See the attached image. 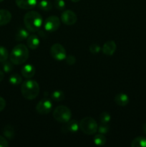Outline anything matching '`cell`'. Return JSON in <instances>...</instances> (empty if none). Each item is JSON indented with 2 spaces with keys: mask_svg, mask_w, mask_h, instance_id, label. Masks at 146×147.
<instances>
[{
  "mask_svg": "<svg viewBox=\"0 0 146 147\" xmlns=\"http://www.w3.org/2000/svg\"><path fill=\"white\" fill-rule=\"evenodd\" d=\"M90 49V53H92V54H97V53H100V51L101 50V47L97 43H92L91 45L89 47Z\"/></svg>",
  "mask_w": 146,
  "mask_h": 147,
  "instance_id": "cell-28",
  "label": "cell"
},
{
  "mask_svg": "<svg viewBox=\"0 0 146 147\" xmlns=\"http://www.w3.org/2000/svg\"><path fill=\"white\" fill-rule=\"evenodd\" d=\"M39 9L44 11H49L52 9V4L48 0H41L37 4Z\"/></svg>",
  "mask_w": 146,
  "mask_h": 147,
  "instance_id": "cell-21",
  "label": "cell"
},
{
  "mask_svg": "<svg viewBox=\"0 0 146 147\" xmlns=\"http://www.w3.org/2000/svg\"><path fill=\"white\" fill-rule=\"evenodd\" d=\"M66 63L69 65H73L74 63H76V58L74 55H67L65 57Z\"/></svg>",
  "mask_w": 146,
  "mask_h": 147,
  "instance_id": "cell-30",
  "label": "cell"
},
{
  "mask_svg": "<svg viewBox=\"0 0 146 147\" xmlns=\"http://www.w3.org/2000/svg\"><path fill=\"white\" fill-rule=\"evenodd\" d=\"M29 37L28 30H25L24 28H19L18 31L17 32L15 35V40L17 41H22V40H26Z\"/></svg>",
  "mask_w": 146,
  "mask_h": 147,
  "instance_id": "cell-19",
  "label": "cell"
},
{
  "mask_svg": "<svg viewBox=\"0 0 146 147\" xmlns=\"http://www.w3.org/2000/svg\"><path fill=\"white\" fill-rule=\"evenodd\" d=\"M21 76L27 79H30L35 75V67L31 64H27L21 68Z\"/></svg>",
  "mask_w": 146,
  "mask_h": 147,
  "instance_id": "cell-13",
  "label": "cell"
},
{
  "mask_svg": "<svg viewBox=\"0 0 146 147\" xmlns=\"http://www.w3.org/2000/svg\"><path fill=\"white\" fill-rule=\"evenodd\" d=\"M54 7L58 10H62L65 8V2L64 0H54Z\"/></svg>",
  "mask_w": 146,
  "mask_h": 147,
  "instance_id": "cell-29",
  "label": "cell"
},
{
  "mask_svg": "<svg viewBox=\"0 0 146 147\" xmlns=\"http://www.w3.org/2000/svg\"><path fill=\"white\" fill-rule=\"evenodd\" d=\"M80 129L87 135H94L98 129V125L95 119L92 117H84L79 123Z\"/></svg>",
  "mask_w": 146,
  "mask_h": 147,
  "instance_id": "cell-4",
  "label": "cell"
},
{
  "mask_svg": "<svg viewBox=\"0 0 146 147\" xmlns=\"http://www.w3.org/2000/svg\"><path fill=\"white\" fill-rule=\"evenodd\" d=\"M11 20V14L9 10L0 9V26H4L10 22Z\"/></svg>",
  "mask_w": 146,
  "mask_h": 147,
  "instance_id": "cell-16",
  "label": "cell"
},
{
  "mask_svg": "<svg viewBox=\"0 0 146 147\" xmlns=\"http://www.w3.org/2000/svg\"><path fill=\"white\" fill-rule=\"evenodd\" d=\"M51 98L54 101L60 102L64 99V94L62 90H54L51 94Z\"/></svg>",
  "mask_w": 146,
  "mask_h": 147,
  "instance_id": "cell-23",
  "label": "cell"
},
{
  "mask_svg": "<svg viewBox=\"0 0 146 147\" xmlns=\"http://www.w3.org/2000/svg\"><path fill=\"white\" fill-rule=\"evenodd\" d=\"M6 107V100L4 98L0 96V112L2 111Z\"/></svg>",
  "mask_w": 146,
  "mask_h": 147,
  "instance_id": "cell-32",
  "label": "cell"
},
{
  "mask_svg": "<svg viewBox=\"0 0 146 147\" xmlns=\"http://www.w3.org/2000/svg\"><path fill=\"white\" fill-rule=\"evenodd\" d=\"M132 147H146V138L144 136H138L135 138L131 142Z\"/></svg>",
  "mask_w": 146,
  "mask_h": 147,
  "instance_id": "cell-18",
  "label": "cell"
},
{
  "mask_svg": "<svg viewBox=\"0 0 146 147\" xmlns=\"http://www.w3.org/2000/svg\"><path fill=\"white\" fill-rule=\"evenodd\" d=\"M2 133L4 137L8 139H12L14 137V135H15L14 127L10 124H7L4 126V129H3Z\"/></svg>",
  "mask_w": 146,
  "mask_h": 147,
  "instance_id": "cell-17",
  "label": "cell"
},
{
  "mask_svg": "<svg viewBox=\"0 0 146 147\" xmlns=\"http://www.w3.org/2000/svg\"><path fill=\"white\" fill-rule=\"evenodd\" d=\"M100 120L101 123H109L110 120H111V116H110V114L108 112H102L100 115Z\"/></svg>",
  "mask_w": 146,
  "mask_h": 147,
  "instance_id": "cell-26",
  "label": "cell"
},
{
  "mask_svg": "<svg viewBox=\"0 0 146 147\" xmlns=\"http://www.w3.org/2000/svg\"><path fill=\"white\" fill-rule=\"evenodd\" d=\"M116 49H117V45H116L115 42L113 40H110V41L106 42L103 45L102 50L105 55L112 56L115 53Z\"/></svg>",
  "mask_w": 146,
  "mask_h": 147,
  "instance_id": "cell-11",
  "label": "cell"
},
{
  "mask_svg": "<svg viewBox=\"0 0 146 147\" xmlns=\"http://www.w3.org/2000/svg\"><path fill=\"white\" fill-rule=\"evenodd\" d=\"M93 142L94 144L97 146H104L107 142V139L104 136V134L99 133V134L94 135L93 138Z\"/></svg>",
  "mask_w": 146,
  "mask_h": 147,
  "instance_id": "cell-20",
  "label": "cell"
},
{
  "mask_svg": "<svg viewBox=\"0 0 146 147\" xmlns=\"http://www.w3.org/2000/svg\"><path fill=\"white\" fill-rule=\"evenodd\" d=\"M40 40L38 36L35 34L29 35L27 39V45L31 50H36L40 46Z\"/></svg>",
  "mask_w": 146,
  "mask_h": 147,
  "instance_id": "cell-15",
  "label": "cell"
},
{
  "mask_svg": "<svg viewBox=\"0 0 146 147\" xmlns=\"http://www.w3.org/2000/svg\"><path fill=\"white\" fill-rule=\"evenodd\" d=\"M50 55L52 57L57 61L64 60L67 56V53L64 47L60 43H54L50 47Z\"/></svg>",
  "mask_w": 146,
  "mask_h": 147,
  "instance_id": "cell-6",
  "label": "cell"
},
{
  "mask_svg": "<svg viewBox=\"0 0 146 147\" xmlns=\"http://www.w3.org/2000/svg\"><path fill=\"white\" fill-rule=\"evenodd\" d=\"M41 14L36 11H29L24 17V24L27 30L31 32H37L42 24Z\"/></svg>",
  "mask_w": 146,
  "mask_h": 147,
  "instance_id": "cell-1",
  "label": "cell"
},
{
  "mask_svg": "<svg viewBox=\"0 0 146 147\" xmlns=\"http://www.w3.org/2000/svg\"><path fill=\"white\" fill-rule=\"evenodd\" d=\"M142 129H143V131L144 132V134H146V122L143 123V126H142Z\"/></svg>",
  "mask_w": 146,
  "mask_h": 147,
  "instance_id": "cell-34",
  "label": "cell"
},
{
  "mask_svg": "<svg viewBox=\"0 0 146 147\" xmlns=\"http://www.w3.org/2000/svg\"><path fill=\"white\" fill-rule=\"evenodd\" d=\"M9 82L10 83V84L13 85V86H18L22 83V78L20 75L17 74V73H14L10 76L9 78Z\"/></svg>",
  "mask_w": 146,
  "mask_h": 147,
  "instance_id": "cell-22",
  "label": "cell"
},
{
  "mask_svg": "<svg viewBox=\"0 0 146 147\" xmlns=\"http://www.w3.org/2000/svg\"><path fill=\"white\" fill-rule=\"evenodd\" d=\"M13 63L11 61H8V60H5V61L2 62V68L3 71L6 73H11L13 70Z\"/></svg>",
  "mask_w": 146,
  "mask_h": 147,
  "instance_id": "cell-24",
  "label": "cell"
},
{
  "mask_svg": "<svg viewBox=\"0 0 146 147\" xmlns=\"http://www.w3.org/2000/svg\"><path fill=\"white\" fill-rule=\"evenodd\" d=\"M115 102L116 104L121 107H125L127 106L130 101V98L125 93H119L115 96Z\"/></svg>",
  "mask_w": 146,
  "mask_h": 147,
  "instance_id": "cell-14",
  "label": "cell"
},
{
  "mask_svg": "<svg viewBox=\"0 0 146 147\" xmlns=\"http://www.w3.org/2000/svg\"><path fill=\"white\" fill-rule=\"evenodd\" d=\"M52 116L57 121L64 123L72 119V111L67 106L62 105L54 109Z\"/></svg>",
  "mask_w": 146,
  "mask_h": 147,
  "instance_id": "cell-5",
  "label": "cell"
},
{
  "mask_svg": "<svg viewBox=\"0 0 146 147\" xmlns=\"http://www.w3.org/2000/svg\"><path fill=\"white\" fill-rule=\"evenodd\" d=\"M3 1H4V0H0V2H2Z\"/></svg>",
  "mask_w": 146,
  "mask_h": 147,
  "instance_id": "cell-36",
  "label": "cell"
},
{
  "mask_svg": "<svg viewBox=\"0 0 146 147\" xmlns=\"http://www.w3.org/2000/svg\"><path fill=\"white\" fill-rule=\"evenodd\" d=\"M72 1V2H74V3H77V2H78V1H80V0H71Z\"/></svg>",
  "mask_w": 146,
  "mask_h": 147,
  "instance_id": "cell-35",
  "label": "cell"
},
{
  "mask_svg": "<svg viewBox=\"0 0 146 147\" xmlns=\"http://www.w3.org/2000/svg\"><path fill=\"white\" fill-rule=\"evenodd\" d=\"M61 20L57 16H50L45 20L44 22V27L45 31L48 32H54L57 31L60 27Z\"/></svg>",
  "mask_w": 146,
  "mask_h": 147,
  "instance_id": "cell-7",
  "label": "cell"
},
{
  "mask_svg": "<svg viewBox=\"0 0 146 147\" xmlns=\"http://www.w3.org/2000/svg\"><path fill=\"white\" fill-rule=\"evenodd\" d=\"M80 129L79 123L76 120L70 119L66 123H64L61 128V130L63 133H74L77 132Z\"/></svg>",
  "mask_w": 146,
  "mask_h": 147,
  "instance_id": "cell-10",
  "label": "cell"
},
{
  "mask_svg": "<svg viewBox=\"0 0 146 147\" xmlns=\"http://www.w3.org/2000/svg\"><path fill=\"white\" fill-rule=\"evenodd\" d=\"M29 58L28 47L23 44L16 45L9 55L10 61L16 65L24 64Z\"/></svg>",
  "mask_w": 146,
  "mask_h": 147,
  "instance_id": "cell-2",
  "label": "cell"
},
{
  "mask_svg": "<svg viewBox=\"0 0 146 147\" xmlns=\"http://www.w3.org/2000/svg\"><path fill=\"white\" fill-rule=\"evenodd\" d=\"M16 4L21 9H31L37 5V0H15Z\"/></svg>",
  "mask_w": 146,
  "mask_h": 147,
  "instance_id": "cell-12",
  "label": "cell"
},
{
  "mask_svg": "<svg viewBox=\"0 0 146 147\" xmlns=\"http://www.w3.org/2000/svg\"><path fill=\"white\" fill-rule=\"evenodd\" d=\"M77 14L73 11L70 9L64 10L61 14V21L64 24L68 26H72L77 22Z\"/></svg>",
  "mask_w": 146,
  "mask_h": 147,
  "instance_id": "cell-9",
  "label": "cell"
},
{
  "mask_svg": "<svg viewBox=\"0 0 146 147\" xmlns=\"http://www.w3.org/2000/svg\"><path fill=\"white\" fill-rule=\"evenodd\" d=\"M9 146V143L7 139L4 136H0V147H7Z\"/></svg>",
  "mask_w": 146,
  "mask_h": 147,
  "instance_id": "cell-31",
  "label": "cell"
},
{
  "mask_svg": "<svg viewBox=\"0 0 146 147\" xmlns=\"http://www.w3.org/2000/svg\"><path fill=\"white\" fill-rule=\"evenodd\" d=\"M21 93L23 97L27 100L35 99L40 93L39 83L31 78L27 79L21 83Z\"/></svg>",
  "mask_w": 146,
  "mask_h": 147,
  "instance_id": "cell-3",
  "label": "cell"
},
{
  "mask_svg": "<svg viewBox=\"0 0 146 147\" xmlns=\"http://www.w3.org/2000/svg\"><path fill=\"white\" fill-rule=\"evenodd\" d=\"M9 57V55L7 49L2 46H0V62L2 63V62L5 61L8 59Z\"/></svg>",
  "mask_w": 146,
  "mask_h": 147,
  "instance_id": "cell-25",
  "label": "cell"
},
{
  "mask_svg": "<svg viewBox=\"0 0 146 147\" xmlns=\"http://www.w3.org/2000/svg\"><path fill=\"white\" fill-rule=\"evenodd\" d=\"M110 130V126H109V123H101L100 126H98V129H97V131L100 134H106L109 132Z\"/></svg>",
  "mask_w": 146,
  "mask_h": 147,
  "instance_id": "cell-27",
  "label": "cell"
},
{
  "mask_svg": "<svg viewBox=\"0 0 146 147\" xmlns=\"http://www.w3.org/2000/svg\"><path fill=\"white\" fill-rule=\"evenodd\" d=\"M4 78V71H2V70H0V82H1V80H3Z\"/></svg>",
  "mask_w": 146,
  "mask_h": 147,
  "instance_id": "cell-33",
  "label": "cell"
},
{
  "mask_svg": "<svg viewBox=\"0 0 146 147\" xmlns=\"http://www.w3.org/2000/svg\"><path fill=\"white\" fill-rule=\"evenodd\" d=\"M52 109V103L47 98L42 99L36 106V111L39 114L41 115L48 114L51 112Z\"/></svg>",
  "mask_w": 146,
  "mask_h": 147,
  "instance_id": "cell-8",
  "label": "cell"
}]
</instances>
